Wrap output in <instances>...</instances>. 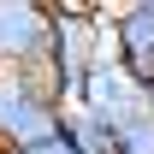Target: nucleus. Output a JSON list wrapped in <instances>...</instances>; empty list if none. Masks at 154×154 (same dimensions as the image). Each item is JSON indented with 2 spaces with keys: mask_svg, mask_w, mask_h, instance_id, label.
<instances>
[{
  "mask_svg": "<svg viewBox=\"0 0 154 154\" xmlns=\"http://www.w3.org/2000/svg\"><path fill=\"white\" fill-rule=\"evenodd\" d=\"M107 54V12L101 6H48V42H42V83L59 107H71L83 71Z\"/></svg>",
  "mask_w": 154,
  "mask_h": 154,
  "instance_id": "1",
  "label": "nucleus"
},
{
  "mask_svg": "<svg viewBox=\"0 0 154 154\" xmlns=\"http://www.w3.org/2000/svg\"><path fill=\"white\" fill-rule=\"evenodd\" d=\"M54 119H59V101L48 95L42 71H0V148H42L54 136Z\"/></svg>",
  "mask_w": 154,
  "mask_h": 154,
  "instance_id": "2",
  "label": "nucleus"
},
{
  "mask_svg": "<svg viewBox=\"0 0 154 154\" xmlns=\"http://www.w3.org/2000/svg\"><path fill=\"white\" fill-rule=\"evenodd\" d=\"M71 107H77V113H89L95 125H107V131H119V125H131V119L148 113V89H142L136 77H125L113 59L101 54L95 65L83 71V83H77Z\"/></svg>",
  "mask_w": 154,
  "mask_h": 154,
  "instance_id": "3",
  "label": "nucleus"
},
{
  "mask_svg": "<svg viewBox=\"0 0 154 154\" xmlns=\"http://www.w3.org/2000/svg\"><path fill=\"white\" fill-rule=\"evenodd\" d=\"M107 59L142 89L154 83V0H131L107 12Z\"/></svg>",
  "mask_w": 154,
  "mask_h": 154,
  "instance_id": "4",
  "label": "nucleus"
},
{
  "mask_svg": "<svg viewBox=\"0 0 154 154\" xmlns=\"http://www.w3.org/2000/svg\"><path fill=\"white\" fill-rule=\"evenodd\" d=\"M48 42V6L42 0H0V71H36Z\"/></svg>",
  "mask_w": 154,
  "mask_h": 154,
  "instance_id": "5",
  "label": "nucleus"
},
{
  "mask_svg": "<svg viewBox=\"0 0 154 154\" xmlns=\"http://www.w3.org/2000/svg\"><path fill=\"white\" fill-rule=\"evenodd\" d=\"M54 142H65L71 154H113V131L95 125L89 113H77V107H59L54 119Z\"/></svg>",
  "mask_w": 154,
  "mask_h": 154,
  "instance_id": "6",
  "label": "nucleus"
},
{
  "mask_svg": "<svg viewBox=\"0 0 154 154\" xmlns=\"http://www.w3.org/2000/svg\"><path fill=\"white\" fill-rule=\"evenodd\" d=\"M113 154H154V119H131V125H119L113 131Z\"/></svg>",
  "mask_w": 154,
  "mask_h": 154,
  "instance_id": "7",
  "label": "nucleus"
},
{
  "mask_svg": "<svg viewBox=\"0 0 154 154\" xmlns=\"http://www.w3.org/2000/svg\"><path fill=\"white\" fill-rule=\"evenodd\" d=\"M30 154H71V148H65V142H54V136H48V142H42V148H30Z\"/></svg>",
  "mask_w": 154,
  "mask_h": 154,
  "instance_id": "8",
  "label": "nucleus"
},
{
  "mask_svg": "<svg viewBox=\"0 0 154 154\" xmlns=\"http://www.w3.org/2000/svg\"><path fill=\"white\" fill-rule=\"evenodd\" d=\"M0 154H18V148H0Z\"/></svg>",
  "mask_w": 154,
  "mask_h": 154,
  "instance_id": "9",
  "label": "nucleus"
}]
</instances>
